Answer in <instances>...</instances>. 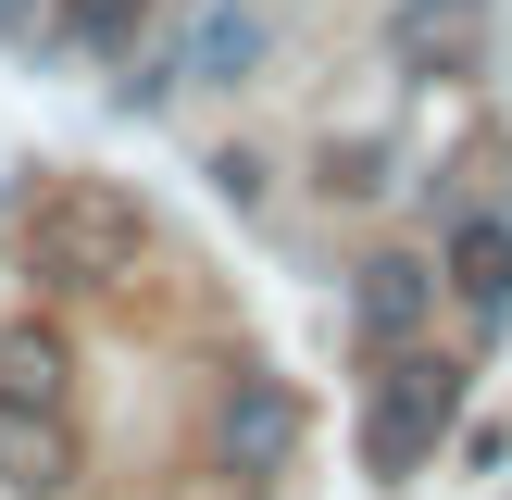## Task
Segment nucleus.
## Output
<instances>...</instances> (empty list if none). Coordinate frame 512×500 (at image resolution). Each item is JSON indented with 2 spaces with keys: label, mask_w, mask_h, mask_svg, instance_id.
I'll return each mask as SVG.
<instances>
[{
  "label": "nucleus",
  "mask_w": 512,
  "mask_h": 500,
  "mask_svg": "<svg viewBox=\"0 0 512 500\" xmlns=\"http://www.w3.org/2000/svg\"><path fill=\"white\" fill-rule=\"evenodd\" d=\"M138 250H150L138 200L100 188V175H63V188H38V213H25V275H38V288H75V300H88V288H125Z\"/></svg>",
  "instance_id": "nucleus-1"
},
{
  "label": "nucleus",
  "mask_w": 512,
  "mask_h": 500,
  "mask_svg": "<svg viewBox=\"0 0 512 500\" xmlns=\"http://www.w3.org/2000/svg\"><path fill=\"white\" fill-rule=\"evenodd\" d=\"M450 413H463V375H450V363H400L388 388H375V413H363V463H375V488L425 475V450L450 438Z\"/></svg>",
  "instance_id": "nucleus-2"
},
{
  "label": "nucleus",
  "mask_w": 512,
  "mask_h": 500,
  "mask_svg": "<svg viewBox=\"0 0 512 500\" xmlns=\"http://www.w3.org/2000/svg\"><path fill=\"white\" fill-rule=\"evenodd\" d=\"M213 450H225L238 475H275V463L300 450V400L275 388V375H238V388H225V413H213Z\"/></svg>",
  "instance_id": "nucleus-3"
},
{
  "label": "nucleus",
  "mask_w": 512,
  "mask_h": 500,
  "mask_svg": "<svg viewBox=\"0 0 512 500\" xmlns=\"http://www.w3.org/2000/svg\"><path fill=\"white\" fill-rule=\"evenodd\" d=\"M0 488H25V500L75 488V413H25V400H0Z\"/></svg>",
  "instance_id": "nucleus-4"
},
{
  "label": "nucleus",
  "mask_w": 512,
  "mask_h": 500,
  "mask_svg": "<svg viewBox=\"0 0 512 500\" xmlns=\"http://www.w3.org/2000/svg\"><path fill=\"white\" fill-rule=\"evenodd\" d=\"M63 388H75L63 325H0V400H25V413H63Z\"/></svg>",
  "instance_id": "nucleus-5"
},
{
  "label": "nucleus",
  "mask_w": 512,
  "mask_h": 500,
  "mask_svg": "<svg viewBox=\"0 0 512 500\" xmlns=\"http://www.w3.org/2000/svg\"><path fill=\"white\" fill-rule=\"evenodd\" d=\"M450 288H463L475 313H512V225L500 213H475L463 238H450Z\"/></svg>",
  "instance_id": "nucleus-6"
},
{
  "label": "nucleus",
  "mask_w": 512,
  "mask_h": 500,
  "mask_svg": "<svg viewBox=\"0 0 512 500\" xmlns=\"http://www.w3.org/2000/svg\"><path fill=\"white\" fill-rule=\"evenodd\" d=\"M425 288H438V275H425V263H400V250H388V263H363V338H413V325H425Z\"/></svg>",
  "instance_id": "nucleus-7"
},
{
  "label": "nucleus",
  "mask_w": 512,
  "mask_h": 500,
  "mask_svg": "<svg viewBox=\"0 0 512 500\" xmlns=\"http://www.w3.org/2000/svg\"><path fill=\"white\" fill-rule=\"evenodd\" d=\"M250 63H263V25H250L238 0H225V13L200 25V75H250Z\"/></svg>",
  "instance_id": "nucleus-8"
},
{
  "label": "nucleus",
  "mask_w": 512,
  "mask_h": 500,
  "mask_svg": "<svg viewBox=\"0 0 512 500\" xmlns=\"http://www.w3.org/2000/svg\"><path fill=\"white\" fill-rule=\"evenodd\" d=\"M63 25L88 50H138V25H150V0H63Z\"/></svg>",
  "instance_id": "nucleus-9"
},
{
  "label": "nucleus",
  "mask_w": 512,
  "mask_h": 500,
  "mask_svg": "<svg viewBox=\"0 0 512 500\" xmlns=\"http://www.w3.org/2000/svg\"><path fill=\"white\" fill-rule=\"evenodd\" d=\"M0 38H38V0H0Z\"/></svg>",
  "instance_id": "nucleus-10"
}]
</instances>
